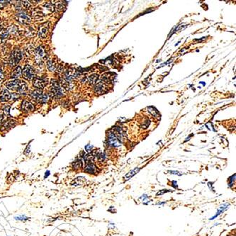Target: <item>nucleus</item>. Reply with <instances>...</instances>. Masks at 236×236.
Masks as SVG:
<instances>
[{"instance_id":"26","label":"nucleus","mask_w":236,"mask_h":236,"mask_svg":"<svg viewBox=\"0 0 236 236\" xmlns=\"http://www.w3.org/2000/svg\"><path fill=\"white\" fill-rule=\"evenodd\" d=\"M22 4L25 7V8H29V7H31L30 1H23Z\"/></svg>"},{"instance_id":"22","label":"nucleus","mask_w":236,"mask_h":236,"mask_svg":"<svg viewBox=\"0 0 236 236\" xmlns=\"http://www.w3.org/2000/svg\"><path fill=\"white\" fill-rule=\"evenodd\" d=\"M97 80H98V75L93 74L89 77V81H90L91 84H95V83L97 82Z\"/></svg>"},{"instance_id":"8","label":"nucleus","mask_w":236,"mask_h":236,"mask_svg":"<svg viewBox=\"0 0 236 236\" xmlns=\"http://www.w3.org/2000/svg\"><path fill=\"white\" fill-rule=\"evenodd\" d=\"M108 143H109L110 146L113 147H119L121 146V143H120L118 138L114 135L113 133H110L109 135V138H108Z\"/></svg>"},{"instance_id":"7","label":"nucleus","mask_w":236,"mask_h":236,"mask_svg":"<svg viewBox=\"0 0 236 236\" xmlns=\"http://www.w3.org/2000/svg\"><path fill=\"white\" fill-rule=\"evenodd\" d=\"M43 94L44 93H43V92L40 90H34V92H32L31 94V97L34 99V100H36V102L42 103Z\"/></svg>"},{"instance_id":"15","label":"nucleus","mask_w":236,"mask_h":236,"mask_svg":"<svg viewBox=\"0 0 236 236\" xmlns=\"http://www.w3.org/2000/svg\"><path fill=\"white\" fill-rule=\"evenodd\" d=\"M28 91V85H27L25 82H21L20 85L19 86V87L17 88V92L21 94H26Z\"/></svg>"},{"instance_id":"13","label":"nucleus","mask_w":236,"mask_h":236,"mask_svg":"<svg viewBox=\"0 0 236 236\" xmlns=\"http://www.w3.org/2000/svg\"><path fill=\"white\" fill-rule=\"evenodd\" d=\"M21 82V81L19 80H14L12 81H9L6 84V86H7V88H9V90H15V89L18 88L19 86L20 85Z\"/></svg>"},{"instance_id":"18","label":"nucleus","mask_w":236,"mask_h":236,"mask_svg":"<svg viewBox=\"0 0 236 236\" xmlns=\"http://www.w3.org/2000/svg\"><path fill=\"white\" fill-rule=\"evenodd\" d=\"M82 167V161L81 159H77L72 163V167L75 170H80Z\"/></svg>"},{"instance_id":"24","label":"nucleus","mask_w":236,"mask_h":236,"mask_svg":"<svg viewBox=\"0 0 236 236\" xmlns=\"http://www.w3.org/2000/svg\"><path fill=\"white\" fill-rule=\"evenodd\" d=\"M11 106L9 105H5L3 108V111L4 113L6 115H9V110H10Z\"/></svg>"},{"instance_id":"6","label":"nucleus","mask_w":236,"mask_h":236,"mask_svg":"<svg viewBox=\"0 0 236 236\" xmlns=\"http://www.w3.org/2000/svg\"><path fill=\"white\" fill-rule=\"evenodd\" d=\"M16 19L21 24L24 25H28L31 23V18L26 13L19 12L16 14Z\"/></svg>"},{"instance_id":"28","label":"nucleus","mask_w":236,"mask_h":236,"mask_svg":"<svg viewBox=\"0 0 236 236\" xmlns=\"http://www.w3.org/2000/svg\"><path fill=\"white\" fill-rule=\"evenodd\" d=\"M4 77V72H3L2 69L0 68V84H1L3 82Z\"/></svg>"},{"instance_id":"16","label":"nucleus","mask_w":236,"mask_h":236,"mask_svg":"<svg viewBox=\"0 0 236 236\" xmlns=\"http://www.w3.org/2000/svg\"><path fill=\"white\" fill-rule=\"evenodd\" d=\"M36 55L39 58V60H41L43 58H45L46 57V53L45 51V50L41 46H39L36 49Z\"/></svg>"},{"instance_id":"9","label":"nucleus","mask_w":236,"mask_h":236,"mask_svg":"<svg viewBox=\"0 0 236 236\" xmlns=\"http://www.w3.org/2000/svg\"><path fill=\"white\" fill-rule=\"evenodd\" d=\"M16 121H14V120L12 119H9L8 121H6L4 122H3L2 125H1V131H6V130H9V129L11 128L16 125Z\"/></svg>"},{"instance_id":"1","label":"nucleus","mask_w":236,"mask_h":236,"mask_svg":"<svg viewBox=\"0 0 236 236\" xmlns=\"http://www.w3.org/2000/svg\"><path fill=\"white\" fill-rule=\"evenodd\" d=\"M51 94L52 96L55 98H60L64 95V89L60 86L58 80H51Z\"/></svg>"},{"instance_id":"4","label":"nucleus","mask_w":236,"mask_h":236,"mask_svg":"<svg viewBox=\"0 0 236 236\" xmlns=\"http://www.w3.org/2000/svg\"><path fill=\"white\" fill-rule=\"evenodd\" d=\"M48 84L47 79L44 78V77H34L33 79V84L34 87H37L38 89H43Z\"/></svg>"},{"instance_id":"2","label":"nucleus","mask_w":236,"mask_h":236,"mask_svg":"<svg viewBox=\"0 0 236 236\" xmlns=\"http://www.w3.org/2000/svg\"><path fill=\"white\" fill-rule=\"evenodd\" d=\"M23 58V54L20 50L16 48L11 53L9 58V64L11 67H15Z\"/></svg>"},{"instance_id":"12","label":"nucleus","mask_w":236,"mask_h":236,"mask_svg":"<svg viewBox=\"0 0 236 236\" xmlns=\"http://www.w3.org/2000/svg\"><path fill=\"white\" fill-rule=\"evenodd\" d=\"M21 108L26 111H33L35 109L34 104L28 101H24L21 104Z\"/></svg>"},{"instance_id":"30","label":"nucleus","mask_w":236,"mask_h":236,"mask_svg":"<svg viewBox=\"0 0 236 236\" xmlns=\"http://www.w3.org/2000/svg\"><path fill=\"white\" fill-rule=\"evenodd\" d=\"M169 191H159V192L157 194V196H159V195H162L164 193H166V192H168Z\"/></svg>"},{"instance_id":"27","label":"nucleus","mask_w":236,"mask_h":236,"mask_svg":"<svg viewBox=\"0 0 236 236\" xmlns=\"http://www.w3.org/2000/svg\"><path fill=\"white\" fill-rule=\"evenodd\" d=\"M7 1H0V9H3L7 6Z\"/></svg>"},{"instance_id":"23","label":"nucleus","mask_w":236,"mask_h":236,"mask_svg":"<svg viewBox=\"0 0 236 236\" xmlns=\"http://www.w3.org/2000/svg\"><path fill=\"white\" fill-rule=\"evenodd\" d=\"M44 7H45L46 9H47L48 10H50L51 11H53L54 9H55V7H54V5L52 4L51 2L46 3L45 4H44Z\"/></svg>"},{"instance_id":"31","label":"nucleus","mask_w":236,"mask_h":236,"mask_svg":"<svg viewBox=\"0 0 236 236\" xmlns=\"http://www.w3.org/2000/svg\"><path fill=\"white\" fill-rule=\"evenodd\" d=\"M3 118H4V114H3L2 112L0 111V123H1V121H2Z\"/></svg>"},{"instance_id":"10","label":"nucleus","mask_w":236,"mask_h":236,"mask_svg":"<svg viewBox=\"0 0 236 236\" xmlns=\"http://www.w3.org/2000/svg\"><path fill=\"white\" fill-rule=\"evenodd\" d=\"M11 97V94L7 90H3L0 92V102H6L9 101Z\"/></svg>"},{"instance_id":"29","label":"nucleus","mask_w":236,"mask_h":236,"mask_svg":"<svg viewBox=\"0 0 236 236\" xmlns=\"http://www.w3.org/2000/svg\"><path fill=\"white\" fill-rule=\"evenodd\" d=\"M92 146H91V145H87L86 147H85V150H86L87 152H90L91 150H92Z\"/></svg>"},{"instance_id":"25","label":"nucleus","mask_w":236,"mask_h":236,"mask_svg":"<svg viewBox=\"0 0 236 236\" xmlns=\"http://www.w3.org/2000/svg\"><path fill=\"white\" fill-rule=\"evenodd\" d=\"M63 8H64V6L63 3H58L57 4H56V9H57L58 11L63 10Z\"/></svg>"},{"instance_id":"3","label":"nucleus","mask_w":236,"mask_h":236,"mask_svg":"<svg viewBox=\"0 0 236 236\" xmlns=\"http://www.w3.org/2000/svg\"><path fill=\"white\" fill-rule=\"evenodd\" d=\"M23 75L26 80H32L35 77V71L33 67L29 65H26L23 69Z\"/></svg>"},{"instance_id":"20","label":"nucleus","mask_w":236,"mask_h":236,"mask_svg":"<svg viewBox=\"0 0 236 236\" xmlns=\"http://www.w3.org/2000/svg\"><path fill=\"white\" fill-rule=\"evenodd\" d=\"M33 16H34V18H40V17L44 16V13L42 12V11L40 10L39 8H36L35 9L34 11H33Z\"/></svg>"},{"instance_id":"14","label":"nucleus","mask_w":236,"mask_h":236,"mask_svg":"<svg viewBox=\"0 0 236 236\" xmlns=\"http://www.w3.org/2000/svg\"><path fill=\"white\" fill-rule=\"evenodd\" d=\"M9 36V32L8 30L0 31V44L5 43L6 40L8 39Z\"/></svg>"},{"instance_id":"5","label":"nucleus","mask_w":236,"mask_h":236,"mask_svg":"<svg viewBox=\"0 0 236 236\" xmlns=\"http://www.w3.org/2000/svg\"><path fill=\"white\" fill-rule=\"evenodd\" d=\"M49 28H50L49 22L44 23V24L40 25L39 29H38V36H39V37L40 38H46V36H47Z\"/></svg>"},{"instance_id":"19","label":"nucleus","mask_w":236,"mask_h":236,"mask_svg":"<svg viewBox=\"0 0 236 236\" xmlns=\"http://www.w3.org/2000/svg\"><path fill=\"white\" fill-rule=\"evenodd\" d=\"M139 170H140L139 168H135V169L131 170V171L129 172V173H128L127 175L124 177L125 180H128V179H130L131 177H133V176L135 175V174H136L137 173H138Z\"/></svg>"},{"instance_id":"17","label":"nucleus","mask_w":236,"mask_h":236,"mask_svg":"<svg viewBox=\"0 0 236 236\" xmlns=\"http://www.w3.org/2000/svg\"><path fill=\"white\" fill-rule=\"evenodd\" d=\"M21 74H22V70H21V68L20 66L17 67L13 71L11 75V79H16L18 78L19 77H20Z\"/></svg>"},{"instance_id":"11","label":"nucleus","mask_w":236,"mask_h":236,"mask_svg":"<svg viewBox=\"0 0 236 236\" xmlns=\"http://www.w3.org/2000/svg\"><path fill=\"white\" fill-rule=\"evenodd\" d=\"M84 172L89 174H96L97 173V167L94 163H88L84 167Z\"/></svg>"},{"instance_id":"21","label":"nucleus","mask_w":236,"mask_h":236,"mask_svg":"<svg viewBox=\"0 0 236 236\" xmlns=\"http://www.w3.org/2000/svg\"><path fill=\"white\" fill-rule=\"evenodd\" d=\"M47 67L48 69H49L50 71H51V72H53L54 70H55V68H56V66L55 65V63H53V60H48L47 62Z\"/></svg>"}]
</instances>
